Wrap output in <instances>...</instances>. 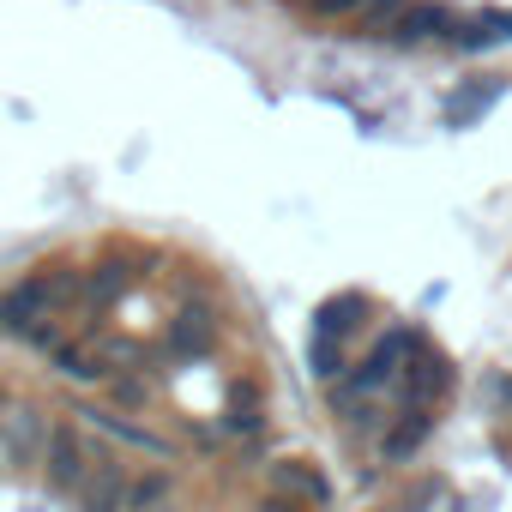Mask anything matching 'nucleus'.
Masks as SVG:
<instances>
[{"mask_svg":"<svg viewBox=\"0 0 512 512\" xmlns=\"http://www.w3.org/2000/svg\"><path fill=\"white\" fill-rule=\"evenodd\" d=\"M356 314H368V302H362V296H332V302L320 308V320H314V332H332V338H350V326H356Z\"/></svg>","mask_w":512,"mask_h":512,"instance_id":"nucleus-12","label":"nucleus"},{"mask_svg":"<svg viewBox=\"0 0 512 512\" xmlns=\"http://www.w3.org/2000/svg\"><path fill=\"white\" fill-rule=\"evenodd\" d=\"M49 452V422H43V410H7V458L13 464H37Z\"/></svg>","mask_w":512,"mask_h":512,"instance_id":"nucleus-8","label":"nucleus"},{"mask_svg":"<svg viewBox=\"0 0 512 512\" xmlns=\"http://www.w3.org/2000/svg\"><path fill=\"white\" fill-rule=\"evenodd\" d=\"M398 13H404V0H362V7L350 13V31L356 37H386Z\"/></svg>","mask_w":512,"mask_h":512,"instance_id":"nucleus-11","label":"nucleus"},{"mask_svg":"<svg viewBox=\"0 0 512 512\" xmlns=\"http://www.w3.org/2000/svg\"><path fill=\"white\" fill-rule=\"evenodd\" d=\"M266 428V398L253 380H235L229 386V416H223V434H260Z\"/></svg>","mask_w":512,"mask_h":512,"instance_id":"nucleus-10","label":"nucleus"},{"mask_svg":"<svg viewBox=\"0 0 512 512\" xmlns=\"http://www.w3.org/2000/svg\"><path fill=\"white\" fill-rule=\"evenodd\" d=\"M386 37L404 43V49H422V43H434V37H452V13L434 7V0H404V13L392 19Z\"/></svg>","mask_w":512,"mask_h":512,"instance_id":"nucleus-6","label":"nucleus"},{"mask_svg":"<svg viewBox=\"0 0 512 512\" xmlns=\"http://www.w3.org/2000/svg\"><path fill=\"white\" fill-rule=\"evenodd\" d=\"M434 434V410H422V404H404V416L386 428V440H380V452L392 458V464H404V458H416L422 452V440Z\"/></svg>","mask_w":512,"mask_h":512,"instance_id":"nucleus-9","label":"nucleus"},{"mask_svg":"<svg viewBox=\"0 0 512 512\" xmlns=\"http://www.w3.org/2000/svg\"><path fill=\"white\" fill-rule=\"evenodd\" d=\"M43 464H49V482H55L61 494H79V482H85L91 464H97V440H91L79 422H55V428H49Z\"/></svg>","mask_w":512,"mask_h":512,"instance_id":"nucleus-1","label":"nucleus"},{"mask_svg":"<svg viewBox=\"0 0 512 512\" xmlns=\"http://www.w3.org/2000/svg\"><path fill=\"white\" fill-rule=\"evenodd\" d=\"M260 512H314V506H302V500H284V494H266V500H260Z\"/></svg>","mask_w":512,"mask_h":512,"instance_id":"nucleus-18","label":"nucleus"},{"mask_svg":"<svg viewBox=\"0 0 512 512\" xmlns=\"http://www.w3.org/2000/svg\"><path fill=\"white\" fill-rule=\"evenodd\" d=\"M217 344V314L205 308V302H187L175 320H169V356L175 362H193V356H205Z\"/></svg>","mask_w":512,"mask_h":512,"instance_id":"nucleus-5","label":"nucleus"},{"mask_svg":"<svg viewBox=\"0 0 512 512\" xmlns=\"http://www.w3.org/2000/svg\"><path fill=\"white\" fill-rule=\"evenodd\" d=\"M85 416V428H97L103 440H121V446H133V452H145V458H169V440L163 434H151V428H139V422H121L115 410H79Z\"/></svg>","mask_w":512,"mask_h":512,"instance_id":"nucleus-7","label":"nucleus"},{"mask_svg":"<svg viewBox=\"0 0 512 512\" xmlns=\"http://www.w3.org/2000/svg\"><path fill=\"white\" fill-rule=\"evenodd\" d=\"M446 356L434 350V344H422L416 338V350H410V362H404V404H422V410H434L440 404V392H446Z\"/></svg>","mask_w":512,"mask_h":512,"instance_id":"nucleus-4","label":"nucleus"},{"mask_svg":"<svg viewBox=\"0 0 512 512\" xmlns=\"http://www.w3.org/2000/svg\"><path fill=\"white\" fill-rule=\"evenodd\" d=\"M266 494L302 500V506H314V512L332 506V482H326V470H320L314 458H272V464H266Z\"/></svg>","mask_w":512,"mask_h":512,"instance_id":"nucleus-3","label":"nucleus"},{"mask_svg":"<svg viewBox=\"0 0 512 512\" xmlns=\"http://www.w3.org/2000/svg\"><path fill=\"white\" fill-rule=\"evenodd\" d=\"M109 404H115V410H145V404H151V386L121 368V374H109Z\"/></svg>","mask_w":512,"mask_h":512,"instance_id":"nucleus-15","label":"nucleus"},{"mask_svg":"<svg viewBox=\"0 0 512 512\" xmlns=\"http://www.w3.org/2000/svg\"><path fill=\"white\" fill-rule=\"evenodd\" d=\"M302 7H308L314 19H350V13L362 7V0H302Z\"/></svg>","mask_w":512,"mask_h":512,"instance_id":"nucleus-17","label":"nucleus"},{"mask_svg":"<svg viewBox=\"0 0 512 512\" xmlns=\"http://www.w3.org/2000/svg\"><path fill=\"white\" fill-rule=\"evenodd\" d=\"M308 356H314V374H320V380H338V374H344V338H332V332H314Z\"/></svg>","mask_w":512,"mask_h":512,"instance_id":"nucleus-14","label":"nucleus"},{"mask_svg":"<svg viewBox=\"0 0 512 512\" xmlns=\"http://www.w3.org/2000/svg\"><path fill=\"white\" fill-rule=\"evenodd\" d=\"M169 494H175V476H169V470H145V476H133V500H127V512H157Z\"/></svg>","mask_w":512,"mask_h":512,"instance_id":"nucleus-13","label":"nucleus"},{"mask_svg":"<svg viewBox=\"0 0 512 512\" xmlns=\"http://www.w3.org/2000/svg\"><path fill=\"white\" fill-rule=\"evenodd\" d=\"M494 91H500V79H488V73H482V85H470L464 97H452V109H446V115H452V121H470L476 109H488V103H494Z\"/></svg>","mask_w":512,"mask_h":512,"instance_id":"nucleus-16","label":"nucleus"},{"mask_svg":"<svg viewBox=\"0 0 512 512\" xmlns=\"http://www.w3.org/2000/svg\"><path fill=\"white\" fill-rule=\"evenodd\" d=\"M79 512H127V500H133V476H127V464L115 458V446L109 440H97V464H91V476L79 482Z\"/></svg>","mask_w":512,"mask_h":512,"instance_id":"nucleus-2","label":"nucleus"},{"mask_svg":"<svg viewBox=\"0 0 512 512\" xmlns=\"http://www.w3.org/2000/svg\"><path fill=\"white\" fill-rule=\"evenodd\" d=\"M0 422H7V416H0Z\"/></svg>","mask_w":512,"mask_h":512,"instance_id":"nucleus-19","label":"nucleus"}]
</instances>
